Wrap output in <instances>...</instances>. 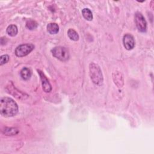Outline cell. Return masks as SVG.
Wrapping results in <instances>:
<instances>
[{
    "label": "cell",
    "instance_id": "obj_9",
    "mask_svg": "<svg viewBox=\"0 0 154 154\" xmlns=\"http://www.w3.org/2000/svg\"><path fill=\"white\" fill-rule=\"evenodd\" d=\"M20 75L23 80H28L31 76V71L27 67H23L20 70Z\"/></svg>",
    "mask_w": 154,
    "mask_h": 154
},
{
    "label": "cell",
    "instance_id": "obj_14",
    "mask_svg": "<svg viewBox=\"0 0 154 154\" xmlns=\"http://www.w3.org/2000/svg\"><path fill=\"white\" fill-rule=\"evenodd\" d=\"M37 26H38L37 23L35 21L32 20H28L26 23V28H28L30 30H32V29H35L37 27Z\"/></svg>",
    "mask_w": 154,
    "mask_h": 154
},
{
    "label": "cell",
    "instance_id": "obj_2",
    "mask_svg": "<svg viewBox=\"0 0 154 154\" xmlns=\"http://www.w3.org/2000/svg\"><path fill=\"white\" fill-rule=\"evenodd\" d=\"M90 75L93 82L97 85H101L103 83V75L100 67L94 63H91L89 66Z\"/></svg>",
    "mask_w": 154,
    "mask_h": 154
},
{
    "label": "cell",
    "instance_id": "obj_1",
    "mask_svg": "<svg viewBox=\"0 0 154 154\" xmlns=\"http://www.w3.org/2000/svg\"><path fill=\"white\" fill-rule=\"evenodd\" d=\"M18 112V106L16 102L10 97H4L0 100V112L5 117H13Z\"/></svg>",
    "mask_w": 154,
    "mask_h": 154
},
{
    "label": "cell",
    "instance_id": "obj_15",
    "mask_svg": "<svg viewBox=\"0 0 154 154\" xmlns=\"http://www.w3.org/2000/svg\"><path fill=\"white\" fill-rule=\"evenodd\" d=\"M9 60V56L8 55H3L0 57V64L3 65L4 64L7 63Z\"/></svg>",
    "mask_w": 154,
    "mask_h": 154
},
{
    "label": "cell",
    "instance_id": "obj_6",
    "mask_svg": "<svg viewBox=\"0 0 154 154\" xmlns=\"http://www.w3.org/2000/svg\"><path fill=\"white\" fill-rule=\"evenodd\" d=\"M123 45L127 50H131L135 46V40L134 37L129 34H126L123 36Z\"/></svg>",
    "mask_w": 154,
    "mask_h": 154
},
{
    "label": "cell",
    "instance_id": "obj_12",
    "mask_svg": "<svg viewBox=\"0 0 154 154\" xmlns=\"http://www.w3.org/2000/svg\"><path fill=\"white\" fill-rule=\"evenodd\" d=\"M67 35L73 41H77L79 39L78 34L73 29H69L67 31Z\"/></svg>",
    "mask_w": 154,
    "mask_h": 154
},
{
    "label": "cell",
    "instance_id": "obj_11",
    "mask_svg": "<svg viewBox=\"0 0 154 154\" xmlns=\"http://www.w3.org/2000/svg\"><path fill=\"white\" fill-rule=\"evenodd\" d=\"M82 14L83 17L87 20H91L93 19V14L89 8H85L82 10Z\"/></svg>",
    "mask_w": 154,
    "mask_h": 154
},
{
    "label": "cell",
    "instance_id": "obj_7",
    "mask_svg": "<svg viewBox=\"0 0 154 154\" xmlns=\"http://www.w3.org/2000/svg\"><path fill=\"white\" fill-rule=\"evenodd\" d=\"M38 73L40 75V79L42 81V87H43V90L46 93H49L52 90V87L51 84L49 82V80L47 79V78L46 77V76L45 75V74L40 70H37Z\"/></svg>",
    "mask_w": 154,
    "mask_h": 154
},
{
    "label": "cell",
    "instance_id": "obj_3",
    "mask_svg": "<svg viewBox=\"0 0 154 154\" xmlns=\"http://www.w3.org/2000/svg\"><path fill=\"white\" fill-rule=\"evenodd\" d=\"M52 55L61 61H66L69 59L70 54L69 50L63 46H57L54 48L52 51Z\"/></svg>",
    "mask_w": 154,
    "mask_h": 154
},
{
    "label": "cell",
    "instance_id": "obj_5",
    "mask_svg": "<svg viewBox=\"0 0 154 154\" xmlns=\"http://www.w3.org/2000/svg\"><path fill=\"white\" fill-rule=\"evenodd\" d=\"M135 22L138 29L140 32H146L147 29V22L144 17L140 12H137L135 14Z\"/></svg>",
    "mask_w": 154,
    "mask_h": 154
},
{
    "label": "cell",
    "instance_id": "obj_4",
    "mask_svg": "<svg viewBox=\"0 0 154 154\" xmlns=\"http://www.w3.org/2000/svg\"><path fill=\"white\" fill-rule=\"evenodd\" d=\"M34 48V46L31 43L22 44L18 46L15 50V54L17 57H22L27 55Z\"/></svg>",
    "mask_w": 154,
    "mask_h": 154
},
{
    "label": "cell",
    "instance_id": "obj_10",
    "mask_svg": "<svg viewBox=\"0 0 154 154\" xmlns=\"http://www.w3.org/2000/svg\"><path fill=\"white\" fill-rule=\"evenodd\" d=\"M7 34L11 36L14 37L17 34V28L15 25H10L7 28Z\"/></svg>",
    "mask_w": 154,
    "mask_h": 154
},
{
    "label": "cell",
    "instance_id": "obj_13",
    "mask_svg": "<svg viewBox=\"0 0 154 154\" xmlns=\"http://www.w3.org/2000/svg\"><path fill=\"white\" fill-rule=\"evenodd\" d=\"M3 132L6 135H14L19 133V130L14 128H5Z\"/></svg>",
    "mask_w": 154,
    "mask_h": 154
},
{
    "label": "cell",
    "instance_id": "obj_8",
    "mask_svg": "<svg viewBox=\"0 0 154 154\" xmlns=\"http://www.w3.org/2000/svg\"><path fill=\"white\" fill-rule=\"evenodd\" d=\"M47 30L51 34H55L59 31V26L55 23H50L47 25Z\"/></svg>",
    "mask_w": 154,
    "mask_h": 154
}]
</instances>
